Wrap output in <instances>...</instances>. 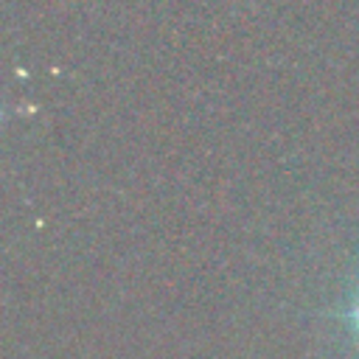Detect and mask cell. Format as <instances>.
Instances as JSON below:
<instances>
[{
	"mask_svg": "<svg viewBox=\"0 0 359 359\" xmlns=\"http://www.w3.org/2000/svg\"><path fill=\"white\" fill-rule=\"evenodd\" d=\"M351 320L356 323V331H359V300H356V306H353V311H351Z\"/></svg>",
	"mask_w": 359,
	"mask_h": 359,
	"instance_id": "obj_1",
	"label": "cell"
}]
</instances>
